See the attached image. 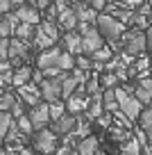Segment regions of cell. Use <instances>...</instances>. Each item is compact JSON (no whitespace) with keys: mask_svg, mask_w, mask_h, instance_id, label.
<instances>
[{"mask_svg":"<svg viewBox=\"0 0 152 155\" xmlns=\"http://www.w3.org/2000/svg\"><path fill=\"white\" fill-rule=\"evenodd\" d=\"M116 98H118V107L129 121H136L143 112V103L136 96H129L127 89H116Z\"/></svg>","mask_w":152,"mask_h":155,"instance_id":"obj_1","label":"cell"},{"mask_svg":"<svg viewBox=\"0 0 152 155\" xmlns=\"http://www.w3.org/2000/svg\"><path fill=\"white\" fill-rule=\"evenodd\" d=\"M123 44H125L123 55H127V57H136V55H141L143 50L147 48V34L141 32V30L127 32V34L123 37Z\"/></svg>","mask_w":152,"mask_h":155,"instance_id":"obj_2","label":"cell"},{"mask_svg":"<svg viewBox=\"0 0 152 155\" xmlns=\"http://www.w3.org/2000/svg\"><path fill=\"white\" fill-rule=\"evenodd\" d=\"M98 30L100 34L109 41H118L120 34H123V23L118 18H114L111 14H100L98 16Z\"/></svg>","mask_w":152,"mask_h":155,"instance_id":"obj_3","label":"cell"},{"mask_svg":"<svg viewBox=\"0 0 152 155\" xmlns=\"http://www.w3.org/2000/svg\"><path fill=\"white\" fill-rule=\"evenodd\" d=\"M64 75H66V71H62L57 78H46L41 82V98H46L48 103H55V101H62V80Z\"/></svg>","mask_w":152,"mask_h":155,"instance_id":"obj_4","label":"cell"},{"mask_svg":"<svg viewBox=\"0 0 152 155\" xmlns=\"http://www.w3.org/2000/svg\"><path fill=\"white\" fill-rule=\"evenodd\" d=\"M34 148L39 153H46V155H52L57 150V135L48 128H41V130L34 135Z\"/></svg>","mask_w":152,"mask_h":155,"instance_id":"obj_5","label":"cell"},{"mask_svg":"<svg viewBox=\"0 0 152 155\" xmlns=\"http://www.w3.org/2000/svg\"><path fill=\"white\" fill-rule=\"evenodd\" d=\"M75 128H77V116L75 114H64V116H59L57 121H55L52 132L57 137H68V135L75 132Z\"/></svg>","mask_w":152,"mask_h":155,"instance_id":"obj_6","label":"cell"},{"mask_svg":"<svg viewBox=\"0 0 152 155\" xmlns=\"http://www.w3.org/2000/svg\"><path fill=\"white\" fill-rule=\"evenodd\" d=\"M82 46H84V53L93 55L95 50H100L102 46H105V37L100 34V30L91 28L89 32H84V34H82Z\"/></svg>","mask_w":152,"mask_h":155,"instance_id":"obj_7","label":"cell"},{"mask_svg":"<svg viewBox=\"0 0 152 155\" xmlns=\"http://www.w3.org/2000/svg\"><path fill=\"white\" fill-rule=\"evenodd\" d=\"M30 121H32L34 128H46L48 121H50V105H43V103H36V105L30 110Z\"/></svg>","mask_w":152,"mask_h":155,"instance_id":"obj_8","label":"cell"},{"mask_svg":"<svg viewBox=\"0 0 152 155\" xmlns=\"http://www.w3.org/2000/svg\"><path fill=\"white\" fill-rule=\"evenodd\" d=\"M62 53L64 50L62 48H57V46H50V48H46L41 55H39V59H36V64H39V68H50V66H57L59 68V57H62Z\"/></svg>","mask_w":152,"mask_h":155,"instance_id":"obj_9","label":"cell"},{"mask_svg":"<svg viewBox=\"0 0 152 155\" xmlns=\"http://www.w3.org/2000/svg\"><path fill=\"white\" fill-rule=\"evenodd\" d=\"M86 103H89V98H86V91L84 89H77L73 96H68L66 98V110H68V114H82V112L86 110Z\"/></svg>","mask_w":152,"mask_h":155,"instance_id":"obj_10","label":"cell"},{"mask_svg":"<svg viewBox=\"0 0 152 155\" xmlns=\"http://www.w3.org/2000/svg\"><path fill=\"white\" fill-rule=\"evenodd\" d=\"M73 12H75V16H77V23H93V21H98V12H95L89 2H75Z\"/></svg>","mask_w":152,"mask_h":155,"instance_id":"obj_11","label":"cell"},{"mask_svg":"<svg viewBox=\"0 0 152 155\" xmlns=\"http://www.w3.org/2000/svg\"><path fill=\"white\" fill-rule=\"evenodd\" d=\"M64 46L71 55H84V46H82V34L77 30H71L64 37Z\"/></svg>","mask_w":152,"mask_h":155,"instance_id":"obj_12","label":"cell"},{"mask_svg":"<svg viewBox=\"0 0 152 155\" xmlns=\"http://www.w3.org/2000/svg\"><path fill=\"white\" fill-rule=\"evenodd\" d=\"M16 18H18L21 23H32V25L41 23V14H39V9L32 7V5H21L18 9H16Z\"/></svg>","mask_w":152,"mask_h":155,"instance_id":"obj_13","label":"cell"},{"mask_svg":"<svg viewBox=\"0 0 152 155\" xmlns=\"http://www.w3.org/2000/svg\"><path fill=\"white\" fill-rule=\"evenodd\" d=\"M25 57H27V44H25L23 39H11L9 41V59H11V64L18 66L21 59H25Z\"/></svg>","mask_w":152,"mask_h":155,"instance_id":"obj_14","label":"cell"},{"mask_svg":"<svg viewBox=\"0 0 152 155\" xmlns=\"http://www.w3.org/2000/svg\"><path fill=\"white\" fill-rule=\"evenodd\" d=\"M18 91H21V101L25 103V105H36L39 103V98H41V91H39V87H34V84H23V87H18Z\"/></svg>","mask_w":152,"mask_h":155,"instance_id":"obj_15","label":"cell"},{"mask_svg":"<svg viewBox=\"0 0 152 155\" xmlns=\"http://www.w3.org/2000/svg\"><path fill=\"white\" fill-rule=\"evenodd\" d=\"M16 25H18V18H16V14H2V18H0V37L9 39L11 34L16 32Z\"/></svg>","mask_w":152,"mask_h":155,"instance_id":"obj_16","label":"cell"},{"mask_svg":"<svg viewBox=\"0 0 152 155\" xmlns=\"http://www.w3.org/2000/svg\"><path fill=\"white\" fill-rule=\"evenodd\" d=\"M95 153H98V139L93 135L77 141V155H95Z\"/></svg>","mask_w":152,"mask_h":155,"instance_id":"obj_17","label":"cell"},{"mask_svg":"<svg viewBox=\"0 0 152 155\" xmlns=\"http://www.w3.org/2000/svg\"><path fill=\"white\" fill-rule=\"evenodd\" d=\"M102 110H105V105H102V96H100V94H95V96L86 103V110H84V112H86V116H89L91 121H93V119L102 116Z\"/></svg>","mask_w":152,"mask_h":155,"instance_id":"obj_18","label":"cell"},{"mask_svg":"<svg viewBox=\"0 0 152 155\" xmlns=\"http://www.w3.org/2000/svg\"><path fill=\"white\" fill-rule=\"evenodd\" d=\"M59 25H62L66 32H71V30L77 28V16L73 9H64L62 14H59Z\"/></svg>","mask_w":152,"mask_h":155,"instance_id":"obj_19","label":"cell"},{"mask_svg":"<svg viewBox=\"0 0 152 155\" xmlns=\"http://www.w3.org/2000/svg\"><path fill=\"white\" fill-rule=\"evenodd\" d=\"M30 78H32V71H30L27 66H21V68H16V71L11 73V84H14V87H23V84L30 82Z\"/></svg>","mask_w":152,"mask_h":155,"instance_id":"obj_20","label":"cell"},{"mask_svg":"<svg viewBox=\"0 0 152 155\" xmlns=\"http://www.w3.org/2000/svg\"><path fill=\"white\" fill-rule=\"evenodd\" d=\"M102 105H105V112H116L120 110L118 107V98H116V89H105V94H102Z\"/></svg>","mask_w":152,"mask_h":155,"instance_id":"obj_21","label":"cell"},{"mask_svg":"<svg viewBox=\"0 0 152 155\" xmlns=\"http://www.w3.org/2000/svg\"><path fill=\"white\" fill-rule=\"evenodd\" d=\"M16 37L18 39H23V41H27V39H34L36 37V25H32V23H21L18 21V25H16Z\"/></svg>","mask_w":152,"mask_h":155,"instance_id":"obj_22","label":"cell"},{"mask_svg":"<svg viewBox=\"0 0 152 155\" xmlns=\"http://www.w3.org/2000/svg\"><path fill=\"white\" fill-rule=\"evenodd\" d=\"M39 32H43L48 39H52V41H57V37H59V30H57V23H52V21H41L39 23Z\"/></svg>","mask_w":152,"mask_h":155,"instance_id":"obj_23","label":"cell"},{"mask_svg":"<svg viewBox=\"0 0 152 155\" xmlns=\"http://www.w3.org/2000/svg\"><path fill=\"white\" fill-rule=\"evenodd\" d=\"M11 126H14V114L11 112H0V139L7 137Z\"/></svg>","mask_w":152,"mask_h":155,"instance_id":"obj_24","label":"cell"},{"mask_svg":"<svg viewBox=\"0 0 152 155\" xmlns=\"http://www.w3.org/2000/svg\"><path fill=\"white\" fill-rule=\"evenodd\" d=\"M141 148L143 146L138 144V141L127 139V141H123V146H120V153L123 155H141Z\"/></svg>","mask_w":152,"mask_h":155,"instance_id":"obj_25","label":"cell"},{"mask_svg":"<svg viewBox=\"0 0 152 155\" xmlns=\"http://www.w3.org/2000/svg\"><path fill=\"white\" fill-rule=\"evenodd\" d=\"M118 80H120V78L116 75L114 71H105V75L100 78V84H102V87H105V89H116V84H118Z\"/></svg>","mask_w":152,"mask_h":155,"instance_id":"obj_26","label":"cell"},{"mask_svg":"<svg viewBox=\"0 0 152 155\" xmlns=\"http://www.w3.org/2000/svg\"><path fill=\"white\" fill-rule=\"evenodd\" d=\"M73 66H75V57H73L68 50H64L62 57H59V68H62V71H71Z\"/></svg>","mask_w":152,"mask_h":155,"instance_id":"obj_27","label":"cell"},{"mask_svg":"<svg viewBox=\"0 0 152 155\" xmlns=\"http://www.w3.org/2000/svg\"><path fill=\"white\" fill-rule=\"evenodd\" d=\"M64 114H66V105H64L62 101L50 103V119H55V121H57L59 116H64Z\"/></svg>","mask_w":152,"mask_h":155,"instance_id":"obj_28","label":"cell"},{"mask_svg":"<svg viewBox=\"0 0 152 155\" xmlns=\"http://www.w3.org/2000/svg\"><path fill=\"white\" fill-rule=\"evenodd\" d=\"M14 103H16L14 94H2V96H0V112H11Z\"/></svg>","mask_w":152,"mask_h":155,"instance_id":"obj_29","label":"cell"},{"mask_svg":"<svg viewBox=\"0 0 152 155\" xmlns=\"http://www.w3.org/2000/svg\"><path fill=\"white\" fill-rule=\"evenodd\" d=\"M91 59H93V62H111V50L102 46L100 50H95V53L91 55Z\"/></svg>","mask_w":152,"mask_h":155,"instance_id":"obj_30","label":"cell"},{"mask_svg":"<svg viewBox=\"0 0 152 155\" xmlns=\"http://www.w3.org/2000/svg\"><path fill=\"white\" fill-rule=\"evenodd\" d=\"M16 126H18V128H21V132H25V135H30V132L34 130L32 121H30V116H25V114L18 119V123H16Z\"/></svg>","mask_w":152,"mask_h":155,"instance_id":"obj_31","label":"cell"},{"mask_svg":"<svg viewBox=\"0 0 152 155\" xmlns=\"http://www.w3.org/2000/svg\"><path fill=\"white\" fill-rule=\"evenodd\" d=\"M138 123H141L143 128H150V126H152V107H145V110L141 112V116H138Z\"/></svg>","mask_w":152,"mask_h":155,"instance_id":"obj_32","label":"cell"},{"mask_svg":"<svg viewBox=\"0 0 152 155\" xmlns=\"http://www.w3.org/2000/svg\"><path fill=\"white\" fill-rule=\"evenodd\" d=\"M9 59V39L0 37V62H7Z\"/></svg>","mask_w":152,"mask_h":155,"instance_id":"obj_33","label":"cell"},{"mask_svg":"<svg viewBox=\"0 0 152 155\" xmlns=\"http://www.w3.org/2000/svg\"><path fill=\"white\" fill-rule=\"evenodd\" d=\"M75 62H77V66H80L82 71H89V68H93V59H91V57H84V55H75Z\"/></svg>","mask_w":152,"mask_h":155,"instance_id":"obj_34","label":"cell"},{"mask_svg":"<svg viewBox=\"0 0 152 155\" xmlns=\"http://www.w3.org/2000/svg\"><path fill=\"white\" fill-rule=\"evenodd\" d=\"M134 96H136V98H138L141 103H152V94H147L145 89L141 87V84H138V87L134 89Z\"/></svg>","mask_w":152,"mask_h":155,"instance_id":"obj_35","label":"cell"},{"mask_svg":"<svg viewBox=\"0 0 152 155\" xmlns=\"http://www.w3.org/2000/svg\"><path fill=\"white\" fill-rule=\"evenodd\" d=\"M25 2H27V5H32V7H36L39 12H41V9H48V7L52 5V0H25Z\"/></svg>","mask_w":152,"mask_h":155,"instance_id":"obj_36","label":"cell"},{"mask_svg":"<svg viewBox=\"0 0 152 155\" xmlns=\"http://www.w3.org/2000/svg\"><path fill=\"white\" fill-rule=\"evenodd\" d=\"M11 114H14L16 119H21V116L25 114V103H23V101H16L14 107H11Z\"/></svg>","mask_w":152,"mask_h":155,"instance_id":"obj_37","label":"cell"},{"mask_svg":"<svg viewBox=\"0 0 152 155\" xmlns=\"http://www.w3.org/2000/svg\"><path fill=\"white\" fill-rule=\"evenodd\" d=\"M86 2H89L95 12H102V9L107 7V0H86Z\"/></svg>","mask_w":152,"mask_h":155,"instance_id":"obj_38","label":"cell"},{"mask_svg":"<svg viewBox=\"0 0 152 155\" xmlns=\"http://www.w3.org/2000/svg\"><path fill=\"white\" fill-rule=\"evenodd\" d=\"M120 5L127 7V9H134V7H141L143 2H141V0H120Z\"/></svg>","mask_w":152,"mask_h":155,"instance_id":"obj_39","label":"cell"},{"mask_svg":"<svg viewBox=\"0 0 152 155\" xmlns=\"http://www.w3.org/2000/svg\"><path fill=\"white\" fill-rule=\"evenodd\" d=\"M138 84H141L147 94H152V78H141V82H138Z\"/></svg>","mask_w":152,"mask_h":155,"instance_id":"obj_40","label":"cell"},{"mask_svg":"<svg viewBox=\"0 0 152 155\" xmlns=\"http://www.w3.org/2000/svg\"><path fill=\"white\" fill-rule=\"evenodd\" d=\"M147 66H150V62H147L145 57H141V59L136 62V71H141L143 75H145V68H147Z\"/></svg>","mask_w":152,"mask_h":155,"instance_id":"obj_41","label":"cell"},{"mask_svg":"<svg viewBox=\"0 0 152 155\" xmlns=\"http://www.w3.org/2000/svg\"><path fill=\"white\" fill-rule=\"evenodd\" d=\"M11 9V0H0V14H7Z\"/></svg>","mask_w":152,"mask_h":155,"instance_id":"obj_42","label":"cell"},{"mask_svg":"<svg viewBox=\"0 0 152 155\" xmlns=\"http://www.w3.org/2000/svg\"><path fill=\"white\" fill-rule=\"evenodd\" d=\"M98 121H100V126H109L111 116H109V114H102V116H98Z\"/></svg>","mask_w":152,"mask_h":155,"instance_id":"obj_43","label":"cell"},{"mask_svg":"<svg viewBox=\"0 0 152 155\" xmlns=\"http://www.w3.org/2000/svg\"><path fill=\"white\" fill-rule=\"evenodd\" d=\"M7 71H11V64L9 62H0V73H7Z\"/></svg>","mask_w":152,"mask_h":155,"instance_id":"obj_44","label":"cell"},{"mask_svg":"<svg viewBox=\"0 0 152 155\" xmlns=\"http://www.w3.org/2000/svg\"><path fill=\"white\" fill-rule=\"evenodd\" d=\"M145 135H147V146L152 148V126H150V128H145Z\"/></svg>","mask_w":152,"mask_h":155,"instance_id":"obj_45","label":"cell"},{"mask_svg":"<svg viewBox=\"0 0 152 155\" xmlns=\"http://www.w3.org/2000/svg\"><path fill=\"white\" fill-rule=\"evenodd\" d=\"M23 2H25V0H11V7H21Z\"/></svg>","mask_w":152,"mask_h":155,"instance_id":"obj_46","label":"cell"},{"mask_svg":"<svg viewBox=\"0 0 152 155\" xmlns=\"http://www.w3.org/2000/svg\"><path fill=\"white\" fill-rule=\"evenodd\" d=\"M18 155H32V153H30V150H21Z\"/></svg>","mask_w":152,"mask_h":155,"instance_id":"obj_47","label":"cell"},{"mask_svg":"<svg viewBox=\"0 0 152 155\" xmlns=\"http://www.w3.org/2000/svg\"><path fill=\"white\" fill-rule=\"evenodd\" d=\"M64 155H77V153H75V150H66Z\"/></svg>","mask_w":152,"mask_h":155,"instance_id":"obj_48","label":"cell"},{"mask_svg":"<svg viewBox=\"0 0 152 155\" xmlns=\"http://www.w3.org/2000/svg\"><path fill=\"white\" fill-rule=\"evenodd\" d=\"M71 2H73V5H75V2H86V0H71Z\"/></svg>","mask_w":152,"mask_h":155,"instance_id":"obj_49","label":"cell"},{"mask_svg":"<svg viewBox=\"0 0 152 155\" xmlns=\"http://www.w3.org/2000/svg\"><path fill=\"white\" fill-rule=\"evenodd\" d=\"M0 155H9V150H0Z\"/></svg>","mask_w":152,"mask_h":155,"instance_id":"obj_50","label":"cell"},{"mask_svg":"<svg viewBox=\"0 0 152 155\" xmlns=\"http://www.w3.org/2000/svg\"><path fill=\"white\" fill-rule=\"evenodd\" d=\"M95 155H105V153H102V150H98V153H95Z\"/></svg>","mask_w":152,"mask_h":155,"instance_id":"obj_51","label":"cell"},{"mask_svg":"<svg viewBox=\"0 0 152 155\" xmlns=\"http://www.w3.org/2000/svg\"><path fill=\"white\" fill-rule=\"evenodd\" d=\"M39 155H46V153H39Z\"/></svg>","mask_w":152,"mask_h":155,"instance_id":"obj_52","label":"cell"},{"mask_svg":"<svg viewBox=\"0 0 152 155\" xmlns=\"http://www.w3.org/2000/svg\"><path fill=\"white\" fill-rule=\"evenodd\" d=\"M150 7H152V0H150Z\"/></svg>","mask_w":152,"mask_h":155,"instance_id":"obj_53","label":"cell"}]
</instances>
